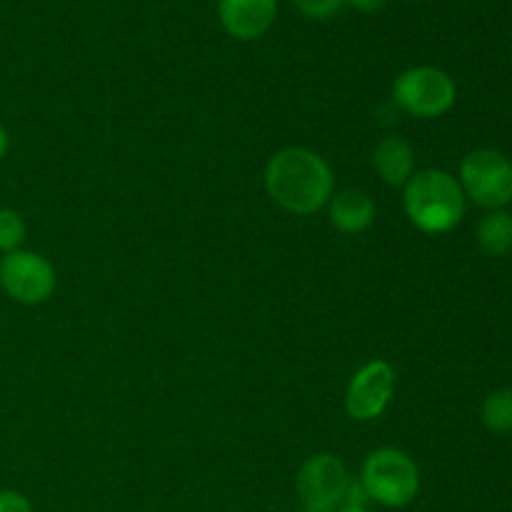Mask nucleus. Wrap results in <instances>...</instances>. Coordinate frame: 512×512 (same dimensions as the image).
<instances>
[{
    "label": "nucleus",
    "instance_id": "1",
    "mask_svg": "<svg viewBox=\"0 0 512 512\" xmlns=\"http://www.w3.org/2000/svg\"><path fill=\"white\" fill-rule=\"evenodd\" d=\"M265 190L285 213L308 218L328 208L333 198V168L310 148H283L265 165Z\"/></svg>",
    "mask_w": 512,
    "mask_h": 512
},
{
    "label": "nucleus",
    "instance_id": "2",
    "mask_svg": "<svg viewBox=\"0 0 512 512\" xmlns=\"http://www.w3.org/2000/svg\"><path fill=\"white\" fill-rule=\"evenodd\" d=\"M465 193L448 170L428 168L415 173L403 188V208L410 223L425 235H443L465 218Z\"/></svg>",
    "mask_w": 512,
    "mask_h": 512
},
{
    "label": "nucleus",
    "instance_id": "3",
    "mask_svg": "<svg viewBox=\"0 0 512 512\" xmlns=\"http://www.w3.org/2000/svg\"><path fill=\"white\" fill-rule=\"evenodd\" d=\"M360 483L370 503L383 508H408L420 493V470L408 453L398 448H378L363 460Z\"/></svg>",
    "mask_w": 512,
    "mask_h": 512
},
{
    "label": "nucleus",
    "instance_id": "4",
    "mask_svg": "<svg viewBox=\"0 0 512 512\" xmlns=\"http://www.w3.org/2000/svg\"><path fill=\"white\" fill-rule=\"evenodd\" d=\"M393 100L413 118L433 120L453 110L458 88L445 70L435 65H415L395 78Z\"/></svg>",
    "mask_w": 512,
    "mask_h": 512
},
{
    "label": "nucleus",
    "instance_id": "5",
    "mask_svg": "<svg viewBox=\"0 0 512 512\" xmlns=\"http://www.w3.org/2000/svg\"><path fill=\"white\" fill-rule=\"evenodd\" d=\"M458 183L480 208L505 210L512 200V160L493 148L473 150L460 163Z\"/></svg>",
    "mask_w": 512,
    "mask_h": 512
},
{
    "label": "nucleus",
    "instance_id": "6",
    "mask_svg": "<svg viewBox=\"0 0 512 512\" xmlns=\"http://www.w3.org/2000/svg\"><path fill=\"white\" fill-rule=\"evenodd\" d=\"M348 480L350 475L343 458L335 453H315L300 465L295 475V493L303 503V510L335 512L343 505Z\"/></svg>",
    "mask_w": 512,
    "mask_h": 512
},
{
    "label": "nucleus",
    "instance_id": "7",
    "mask_svg": "<svg viewBox=\"0 0 512 512\" xmlns=\"http://www.w3.org/2000/svg\"><path fill=\"white\" fill-rule=\"evenodd\" d=\"M55 268L33 250H13L0 258V288L20 305H40L55 293Z\"/></svg>",
    "mask_w": 512,
    "mask_h": 512
},
{
    "label": "nucleus",
    "instance_id": "8",
    "mask_svg": "<svg viewBox=\"0 0 512 512\" xmlns=\"http://www.w3.org/2000/svg\"><path fill=\"white\" fill-rule=\"evenodd\" d=\"M395 368L388 360H370L355 370L345 390V410L355 423L378 420L395 395Z\"/></svg>",
    "mask_w": 512,
    "mask_h": 512
},
{
    "label": "nucleus",
    "instance_id": "9",
    "mask_svg": "<svg viewBox=\"0 0 512 512\" xmlns=\"http://www.w3.org/2000/svg\"><path fill=\"white\" fill-rule=\"evenodd\" d=\"M278 0H218V18L235 40H258L273 28Z\"/></svg>",
    "mask_w": 512,
    "mask_h": 512
},
{
    "label": "nucleus",
    "instance_id": "10",
    "mask_svg": "<svg viewBox=\"0 0 512 512\" xmlns=\"http://www.w3.org/2000/svg\"><path fill=\"white\" fill-rule=\"evenodd\" d=\"M375 215H378L375 200L365 190H340L328 203V218L340 233H365L375 223Z\"/></svg>",
    "mask_w": 512,
    "mask_h": 512
},
{
    "label": "nucleus",
    "instance_id": "11",
    "mask_svg": "<svg viewBox=\"0 0 512 512\" xmlns=\"http://www.w3.org/2000/svg\"><path fill=\"white\" fill-rule=\"evenodd\" d=\"M373 168L385 185L405 188L415 175V150L413 145L398 135H388L373 150Z\"/></svg>",
    "mask_w": 512,
    "mask_h": 512
},
{
    "label": "nucleus",
    "instance_id": "12",
    "mask_svg": "<svg viewBox=\"0 0 512 512\" xmlns=\"http://www.w3.org/2000/svg\"><path fill=\"white\" fill-rule=\"evenodd\" d=\"M478 248L490 258H500L512 250V215L508 210H490L485 218H480L475 228Z\"/></svg>",
    "mask_w": 512,
    "mask_h": 512
},
{
    "label": "nucleus",
    "instance_id": "13",
    "mask_svg": "<svg viewBox=\"0 0 512 512\" xmlns=\"http://www.w3.org/2000/svg\"><path fill=\"white\" fill-rule=\"evenodd\" d=\"M480 418L488 430L498 435L512 433V390L500 388L493 390L488 398L483 400V408H480Z\"/></svg>",
    "mask_w": 512,
    "mask_h": 512
},
{
    "label": "nucleus",
    "instance_id": "14",
    "mask_svg": "<svg viewBox=\"0 0 512 512\" xmlns=\"http://www.w3.org/2000/svg\"><path fill=\"white\" fill-rule=\"evenodd\" d=\"M25 240V220L18 210L0 208V253L20 250Z\"/></svg>",
    "mask_w": 512,
    "mask_h": 512
},
{
    "label": "nucleus",
    "instance_id": "15",
    "mask_svg": "<svg viewBox=\"0 0 512 512\" xmlns=\"http://www.w3.org/2000/svg\"><path fill=\"white\" fill-rule=\"evenodd\" d=\"M295 8L313 20H328L343 8L345 0H293Z\"/></svg>",
    "mask_w": 512,
    "mask_h": 512
},
{
    "label": "nucleus",
    "instance_id": "16",
    "mask_svg": "<svg viewBox=\"0 0 512 512\" xmlns=\"http://www.w3.org/2000/svg\"><path fill=\"white\" fill-rule=\"evenodd\" d=\"M370 498L368 493H365L363 483H360L358 478H350L348 480V488H345V495H343V505L340 508H368Z\"/></svg>",
    "mask_w": 512,
    "mask_h": 512
},
{
    "label": "nucleus",
    "instance_id": "17",
    "mask_svg": "<svg viewBox=\"0 0 512 512\" xmlns=\"http://www.w3.org/2000/svg\"><path fill=\"white\" fill-rule=\"evenodd\" d=\"M0 512H33V505L18 490H0Z\"/></svg>",
    "mask_w": 512,
    "mask_h": 512
},
{
    "label": "nucleus",
    "instance_id": "18",
    "mask_svg": "<svg viewBox=\"0 0 512 512\" xmlns=\"http://www.w3.org/2000/svg\"><path fill=\"white\" fill-rule=\"evenodd\" d=\"M345 3L353 5L355 10H360V13H378L380 8L388 5V0H345Z\"/></svg>",
    "mask_w": 512,
    "mask_h": 512
},
{
    "label": "nucleus",
    "instance_id": "19",
    "mask_svg": "<svg viewBox=\"0 0 512 512\" xmlns=\"http://www.w3.org/2000/svg\"><path fill=\"white\" fill-rule=\"evenodd\" d=\"M5 153H8V130L0 123V160L5 158Z\"/></svg>",
    "mask_w": 512,
    "mask_h": 512
},
{
    "label": "nucleus",
    "instance_id": "20",
    "mask_svg": "<svg viewBox=\"0 0 512 512\" xmlns=\"http://www.w3.org/2000/svg\"><path fill=\"white\" fill-rule=\"evenodd\" d=\"M335 512H370L368 508H338Z\"/></svg>",
    "mask_w": 512,
    "mask_h": 512
},
{
    "label": "nucleus",
    "instance_id": "21",
    "mask_svg": "<svg viewBox=\"0 0 512 512\" xmlns=\"http://www.w3.org/2000/svg\"><path fill=\"white\" fill-rule=\"evenodd\" d=\"M300 512H310V510H300Z\"/></svg>",
    "mask_w": 512,
    "mask_h": 512
}]
</instances>
